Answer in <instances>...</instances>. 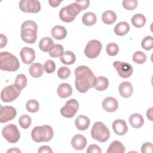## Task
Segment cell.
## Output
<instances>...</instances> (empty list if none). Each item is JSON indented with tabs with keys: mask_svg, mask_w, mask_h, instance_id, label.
<instances>
[{
	"mask_svg": "<svg viewBox=\"0 0 153 153\" xmlns=\"http://www.w3.org/2000/svg\"><path fill=\"white\" fill-rule=\"evenodd\" d=\"M75 87L80 93H85L94 87L96 77L91 70L86 66H79L74 71Z\"/></svg>",
	"mask_w": 153,
	"mask_h": 153,
	"instance_id": "6da1fadb",
	"label": "cell"
},
{
	"mask_svg": "<svg viewBox=\"0 0 153 153\" xmlns=\"http://www.w3.org/2000/svg\"><path fill=\"white\" fill-rule=\"evenodd\" d=\"M38 26L35 22L26 20L21 26V38L22 40L28 44H33L37 38Z\"/></svg>",
	"mask_w": 153,
	"mask_h": 153,
	"instance_id": "7a4b0ae2",
	"label": "cell"
},
{
	"mask_svg": "<svg viewBox=\"0 0 153 153\" xmlns=\"http://www.w3.org/2000/svg\"><path fill=\"white\" fill-rule=\"evenodd\" d=\"M19 67V62L15 56L7 51L0 53V69L2 71L14 72Z\"/></svg>",
	"mask_w": 153,
	"mask_h": 153,
	"instance_id": "3957f363",
	"label": "cell"
},
{
	"mask_svg": "<svg viewBox=\"0 0 153 153\" xmlns=\"http://www.w3.org/2000/svg\"><path fill=\"white\" fill-rule=\"evenodd\" d=\"M32 139L37 143L48 142L53 137V130L48 125L35 127L31 131Z\"/></svg>",
	"mask_w": 153,
	"mask_h": 153,
	"instance_id": "277c9868",
	"label": "cell"
},
{
	"mask_svg": "<svg viewBox=\"0 0 153 153\" xmlns=\"http://www.w3.org/2000/svg\"><path fill=\"white\" fill-rule=\"evenodd\" d=\"M82 10L76 2L72 3L62 8L59 12V17L64 22L70 23L74 20L76 16Z\"/></svg>",
	"mask_w": 153,
	"mask_h": 153,
	"instance_id": "5b68a950",
	"label": "cell"
},
{
	"mask_svg": "<svg viewBox=\"0 0 153 153\" xmlns=\"http://www.w3.org/2000/svg\"><path fill=\"white\" fill-rule=\"evenodd\" d=\"M91 136L93 139L100 142H106L110 136L108 128L100 121L95 123L91 130Z\"/></svg>",
	"mask_w": 153,
	"mask_h": 153,
	"instance_id": "8992f818",
	"label": "cell"
},
{
	"mask_svg": "<svg viewBox=\"0 0 153 153\" xmlns=\"http://www.w3.org/2000/svg\"><path fill=\"white\" fill-rule=\"evenodd\" d=\"M2 134L11 143H16L20 137V133L17 127L13 124H9L4 127L2 130Z\"/></svg>",
	"mask_w": 153,
	"mask_h": 153,
	"instance_id": "52a82bcc",
	"label": "cell"
},
{
	"mask_svg": "<svg viewBox=\"0 0 153 153\" xmlns=\"http://www.w3.org/2000/svg\"><path fill=\"white\" fill-rule=\"evenodd\" d=\"M20 90L14 84L4 87L1 93V99L4 102H11L17 99L20 95Z\"/></svg>",
	"mask_w": 153,
	"mask_h": 153,
	"instance_id": "ba28073f",
	"label": "cell"
},
{
	"mask_svg": "<svg viewBox=\"0 0 153 153\" xmlns=\"http://www.w3.org/2000/svg\"><path fill=\"white\" fill-rule=\"evenodd\" d=\"M102 44L96 39H93L88 42L84 49L85 55L89 59H95L100 54L102 50Z\"/></svg>",
	"mask_w": 153,
	"mask_h": 153,
	"instance_id": "9c48e42d",
	"label": "cell"
},
{
	"mask_svg": "<svg viewBox=\"0 0 153 153\" xmlns=\"http://www.w3.org/2000/svg\"><path fill=\"white\" fill-rule=\"evenodd\" d=\"M79 108V103L75 99H71L68 100L65 106L60 109L61 115L68 118L74 117L76 114Z\"/></svg>",
	"mask_w": 153,
	"mask_h": 153,
	"instance_id": "30bf717a",
	"label": "cell"
},
{
	"mask_svg": "<svg viewBox=\"0 0 153 153\" xmlns=\"http://www.w3.org/2000/svg\"><path fill=\"white\" fill-rule=\"evenodd\" d=\"M19 6L25 13H37L41 10L40 2L36 0H22L19 2Z\"/></svg>",
	"mask_w": 153,
	"mask_h": 153,
	"instance_id": "8fae6325",
	"label": "cell"
},
{
	"mask_svg": "<svg viewBox=\"0 0 153 153\" xmlns=\"http://www.w3.org/2000/svg\"><path fill=\"white\" fill-rule=\"evenodd\" d=\"M113 66L116 69L119 76L123 78H127L133 74V67L128 63L115 61L113 63Z\"/></svg>",
	"mask_w": 153,
	"mask_h": 153,
	"instance_id": "7c38bea8",
	"label": "cell"
},
{
	"mask_svg": "<svg viewBox=\"0 0 153 153\" xmlns=\"http://www.w3.org/2000/svg\"><path fill=\"white\" fill-rule=\"evenodd\" d=\"M17 114L16 109L11 106H0V122L7 123L14 119Z\"/></svg>",
	"mask_w": 153,
	"mask_h": 153,
	"instance_id": "4fadbf2b",
	"label": "cell"
},
{
	"mask_svg": "<svg viewBox=\"0 0 153 153\" xmlns=\"http://www.w3.org/2000/svg\"><path fill=\"white\" fill-rule=\"evenodd\" d=\"M22 62L26 65L32 63L35 59V53L33 49L30 47H23L20 53Z\"/></svg>",
	"mask_w": 153,
	"mask_h": 153,
	"instance_id": "5bb4252c",
	"label": "cell"
},
{
	"mask_svg": "<svg viewBox=\"0 0 153 153\" xmlns=\"http://www.w3.org/2000/svg\"><path fill=\"white\" fill-rule=\"evenodd\" d=\"M112 128L115 133L119 136L124 135L128 130L126 121L123 120L118 119L115 120L112 123Z\"/></svg>",
	"mask_w": 153,
	"mask_h": 153,
	"instance_id": "9a60e30c",
	"label": "cell"
},
{
	"mask_svg": "<svg viewBox=\"0 0 153 153\" xmlns=\"http://www.w3.org/2000/svg\"><path fill=\"white\" fill-rule=\"evenodd\" d=\"M102 107L106 111L112 112L118 109V103L114 97H107L102 102Z\"/></svg>",
	"mask_w": 153,
	"mask_h": 153,
	"instance_id": "2e32d148",
	"label": "cell"
},
{
	"mask_svg": "<svg viewBox=\"0 0 153 153\" xmlns=\"http://www.w3.org/2000/svg\"><path fill=\"white\" fill-rule=\"evenodd\" d=\"M87 139L81 134H75L71 140V145L76 150H82L87 145Z\"/></svg>",
	"mask_w": 153,
	"mask_h": 153,
	"instance_id": "e0dca14e",
	"label": "cell"
},
{
	"mask_svg": "<svg viewBox=\"0 0 153 153\" xmlns=\"http://www.w3.org/2000/svg\"><path fill=\"white\" fill-rule=\"evenodd\" d=\"M118 90L121 97L128 98L130 97L133 94V88L130 82L128 81H124L120 84Z\"/></svg>",
	"mask_w": 153,
	"mask_h": 153,
	"instance_id": "ac0fdd59",
	"label": "cell"
},
{
	"mask_svg": "<svg viewBox=\"0 0 153 153\" xmlns=\"http://www.w3.org/2000/svg\"><path fill=\"white\" fill-rule=\"evenodd\" d=\"M51 34L53 38L56 39H63L67 35V30L64 26L57 25L51 29Z\"/></svg>",
	"mask_w": 153,
	"mask_h": 153,
	"instance_id": "d6986e66",
	"label": "cell"
},
{
	"mask_svg": "<svg viewBox=\"0 0 153 153\" xmlns=\"http://www.w3.org/2000/svg\"><path fill=\"white\" fill-rule=\"evenodd\" d=\"M90 121L89 118L85 115H79L76 117L75 121V124L76 128L81 131L87 130L90 125Z\"/></svg>",
	"mask_w": 153,
	"mask_h": 153,
	"instance_id": "ffe728a7",
	"label": "cell"
},
{
	"mask_svg": "<svg viewBox=\"0 0 153 153\" xmlns=\"http://www.w3.org/2000/svg\"><path fill=\"white\" fill-rule=\"evenodd\" d=\"M59 96L65 99L69 97L72 93V88L70 84L68 83H62L59 85L57 90Z\"/></svg>",
	"mask_w": 153,
	"mask_h": 153,
	"instance_id": "44dd1931",
	"label": "cell"
},
{
	"mask_svg": "<svg viewBox=\"0 0 153 153\" xmlns=\"http://www.w3.org/2000/svg\"><path fill=\"white\" fill-rule=\"evenodd\" d=\"M44 66L39 63H34L29 67V72L33 78H39L44 73Z\"/></svg>",
	"mask_w": 153,
	"mask_h": 153,
	"instance_id": "7402d4cb",
	"label": "cell"
},
{
	"mask_svg": "<svg viewBox=\"0 0 153 153\" xmlns=\"http://www.w3.org/2000/svg\"><path fill=\"white\" fill-rule=\"evenodd\" d=\"M129 123L131 127L134 128H138L141 127L144 123V119L142 115L134 113L130 115L129 117Z\"/></svg>",
	"mask_w": 153,
	"mask_h": 153,
	"instance_id": "603a6c76",
	"label": "cell"
},
{
	"mask_svg": "<svg viewBox=\"0 0 153 153\" xmlns=\"http://www.w3.org/2000/svg\"><path fill=\"white\" fill-rule=\"evenodd\" d=\"M130 30L129 24L126 22L118 23L114 27V32L118 36H124L127 34Z\"/></svg>",
	"mask_w": 153,
	"mask_h": 153,
	"instance_id": "cb8c5ba5",
	"label": "cell"
},
{
	"mask_svg": "<svg viewBox=\"0 0 153 153\" xmlns=\"http://www.w3.org/2000/svg\"><path fill=\"white\" fill-rule=\"evenodd\" d=\"M107 153H123L125 152V146L123 144L118 141H113L107 150Z\"/></svg>",
	"mask_w": 153,
	"mask_h": 153,
	"instance_id": "d4e9b609",
	"label": "cell"
},
{
	"mask_svg": "<svg viewBox=\"0 0 153 153\" xmlns=\"http://www.w3.org/2000/svg\"><path fill=\"white\" fill-rule=\"evenodd\" d=\"M60 60L62 63L67 65L74 64L76 60L75 54L71 51H66L60 57Z\"/></svg>",
	"mask_w": 153,
	"mask_h": 153,
	"instance_id": "484cf974",
	"label": "cell"
},
{
	"mask_svg": "<svg viewBox=\"0 0 153 153\" xmlns=\"http://www.w3.org/2000/svg\"><path fill=\"white\" fill-rule=\"evenodd\" d=\"M53 45L54 41L50 37H44L42 38L39 43V48L44 52H49Z\"/></svg>",
	"mask_w": 153,
	"mask_h": 153,
	"instance_id": "4316f807",
	"label": "cell"
},
{
	"mask_svg": "<svg viewBox=\"0 0 153 153\" xmlns=\"http://www.w3.org/2000/svg\"><path fill=\"white\" fill-rule=\"evenodd\" d=\"M102 19L104 23L106 25H112L116 21L117 15L114 11L107 10L102 14Z\"/></svg>",
	"mask_w": 153,
	"mask_h": 153,
	"instance_id": "83f0119b",
	"label": "cell"
},
{
	"mask_svg": "<svg viewBox=\"0 0 153 153\" xmlns=\"http://www.w3.org/2000/svg\"><path fill=\"white\" fill-rule=\"evenodd\" d=\"M146 21V20L145 16L142 14H136L131 19L132 25L137 28L143 27L145 25Z\"/></svg>",
	"mask_w": 153,
	"mask_h": 153,
	"instance_id": "f1b7e54d",
	"label": "cell"
},
{
	"mask_svg": "<svg viewBox=\"0 0 153 153\" xmlns=\"http://www.w3.org/2000/svg\"><path fill=\"white\" fill-rule=\"evenodd\" d=\"M82 22L84 25L92 26L97 22L96 16L92 12H87L83 14L82 17Z\"/></svg>",
	"mask_w": 153,
	"mask_h": 153,
	"instance_id": "f546056e",
	"label": "cell"
},
{
	"mask_svg": "<svg viewBox=\"0 0 153 153\" xmlns=\"http://www.w3.org/2000/svg\"><path fill=\"white\" fill-rule=\"evenodd\" d=\"M108 85H109L108 79L105 76H100L96 78V84L94 87L98 91H103L108 88Z\"/></svg>",
	"mask_w": 153,
	"mask_h": 153,
	"instance_id": "4dcf8cb0",
	"label": "cell"
},
{
	"mask_svg": "<svg viewBox=\"0 0 153 153\" xmlns=\"http://www.w3.org/2000/svg\"><path fill=\"white\" fill-rule=\"evenodd\" d=\"M63 47L60 44H54L49 51L50 57L56 58L60 57L63 54Z\"/></svg>",
	"mask_w": 153,
	"mask_h": 153,
	"instance_id": "1f68e13d",
	"label": "cell"
},
{
	"mask_svg": "<svg viewBox=\"0 0 153 153\" xmlns=\"http://www.w3.org/2000/svg\"><path fill=\"white\" fill-rule=\"evenodd\" d=\"M27 78L24 74H19L17 75L14 84L20 89L22 90L25 88L27 85Z\"/></svg>",
	"mask_w": 153,
	"mask_h": 153,
	"instance_id": "d6a6232c",
	"label": "cell"
},
{
	"mask_svg": "<svg viewBox=\"0 0 153 153\" xmlns=\"http://www.w3.org/2000/svg\"><path fill=\"white\" fill-rule=\"evenodd\" d=\"M132 60L137 64H143L146 60V54L141 51H137L133 54Z\"/></svg>",
	"mask_w": 153,
	"mask_h": 153,
	"instance_id": "836d02e7",
	"label": "cell"
},
{
	"mask_svg": "<svg viewBox=\"0 0 153 153\" xmlns=\"http://www.w3.org/2000/svg\"><path fill=\"white\" fill-rule=\"evenodd\" d=\"M26 108L27 111L31 113H35L39 110V104L37 100L30 99L27 102L26 104Z\"/></svg>",
	"mask_w": 153,
	"mask_h": 153,
	"instance_id": "e575fe53",
	"label": "cell"
},
{
	"mask_svg": "<svg viewBox=\"0 0 153 153\" xmlns=\"http://www.w3.org/2000/svg\"><path fill=\"white\" fill-rule=\"evenodd\" d=\"M32 119L30 116L27 115H22L19 120V123L20 127L24 129L29 128L31 124Z\"/></svg>",
	"mask_w": 153,
	"mask_h": 153,
	"instance_id": "d590c367",
	"label": "cell"
},
{
	"mask_svg": "<svg viewBox=\"0 0 153 153\" xmlns=\"http://www.w3.org/2000/svg\"><path fill=\"white\" fill-rule=\"evenodd\" d=\"M106 51L107 54L111 56H116L119 51L118 45L114 42L108 44L106 47Z\"/></svg>",
	"mask_w": 153,
	"mask_h": 153,
	"instance_id": "8d00e7d4",
	"label": "cell"
},
{
	"mask_svg": "<svg viewBox=\"0 0 153 153\" xmlns=\"http://www.w3.org/2000/svg\"><path fill=\"white\" fill-rule=\"evenodd\" d=\"M142 47L146 50H150L153 48V38L151 36H145L141 42Z\"/></svg>",
	"mask_w": 153,
	"mask_h": 153,
	"instance_id": "74e56055",
	"label": "cell"
},
{
	"mask_svg": "<svg viewBox=\"0 0 153 153\" xmlns=\"http://www.w3.org/2000/svg\"><path fill=\"white\" fill-rule=\"evenodd\" d=\"M71 75V70L66 66L60 67L57 71V75L59 78L64 79H66Z\"/></svg>",
	"mask_w": 153,
	"mask_h": 153,
	"instance_id": "f35d334b",
	"label": "cell"
},
{
	"mask_svg": "<svg viewBox=\"0 0 153 153\" xmlns=\"http://www.w3.org/2000/svg\"><path fill=\"white\" fill-rule=\"evenodd\" d=\"M137 1L136 0H124L123 1V7L127 10H133L137 6Z\"/></svg>",
	"mask_w": 153,
	"mask_h": 153,
	"instance_id": "ab89813d",
	"label": "cell"
},
{
	"mask_svg": "<svg viewBox=\"0 0 153 153\" xmlns=\"http://www.w3.org/2000/svg\"><path fill=\"white\" fill-rule=\"evenodd\" d=\"M44 69L47 74L53 73L56 69L55 63L51 60H47L44 65Z\"/></svg>",
	"mask_w": 153,
	"mask_h": 153,
	"instance_id": "60d3db41",
	"label": "cell"
},
{
	"mask_svg": "<svg viewBox=\"0 0 153 153\" xmlns=\"http://www.w3.org/2000/svg\"><path fill=\"white\" fill-rule=\"evenodd\" d=\"M142 153H151L152 152V144L151 142L144 143L141 147Z\"/></svg>",
	"mask_w": 153,
	"mask_h": 153,
	"instance_id": "b9f144b4",
	"label": "cell"
},
{
	"mask_svg": "<svg viewBox=\"0 0 153 153\" xmlns=\"http://www.w3.org/2000/svg\"><path fill=\"white\" fill-rule=\"evenodd\" d=\"M87 153H101L102 150L98 145L92 144L88 147L87 149Z\"/></svg>",
	"mask_w": 153,
	"mask_h": 153,
	"instance_id": "7bdbcfd3",
	"label": "cell"
},
{
	"mask_svg": "<svg viewBox=\"0 0 153 153\" xmlns=\"http://www.w3.org/2000/svg\"><path fill=\"white\" fill-rule=\"evenodd\" d=\"M75 2H76L77 4L79 5V6L81 8L82 10H84L85 9L87 8L90 5V1L87 0L75 1Z\"/></svg>",
	"mask_w": 153,
	"mask_h": 153,
	"instance_id": "ee69618b",
	"label": "cell"
},
{
	"mask_svg": "<svg viewBox=\"0 0 153 153\" xmlns=\"http://www.w3.org/2000/svg\"><path fill=\"white\" fill-rule=\"evenodd\" d=\"M38 153H42V152H47V153H52L53 151L51 149V148L48 146L44 145L41 146L39 149L38 150Z\"/></svg>",
	"mask_w": 153,
	"mask_h": 153,
	"instance_id": "f6af8a7d",
	"label": "cell"
},
{
	"mask_svg": "<svg viewBox=\"0 0 153 153\" xmlns=\"http://www.w3.org/2000/svg\"><path fill=\"white\" fill-rule=\"evenodd\" d=\"M7 43V37L4 35L3 34H1V45H0V48H2L3 47H4Z\"/></svg>",
	"mask_w": 153,
	"mask_h": 153,
	"instance_id": "bcb514c9",
	"label": "cell"
},
{
	"mask_svg": "<svg viewBox=\"0 0 153 153\" xmlns=\"http://www.w3.org/2000/svg\"><path fill=\"white\" fill-rule=\"evenodd\" d=\"M62 1H56V0H53V1H49L48 2L51 7H56L59 5V4L62 2Z\"/></svg>",
	"mask_w": 153,
	"mask_h": 153,
	"instance_id": "7dc6e473",
	"label": "cell"
},
{
	"mask_svg": "<svg viewBox=\"0 0 153 153\" xmlns=\"http://www.w3.org/2000/svg\"><path fill=\"white\" fill-rule=\"evenodd\" d=\"M152 108H151L149 109H148V111L146 112V117L150 121H152Z\"/></svg>",
	"mask_w": 153,
	"mask_h": 153,
	"instance_id": "c3c4849f",
	"label": "cell"
},
{
	"mask_svg": "<svg viewBox=\"0 0 153 153\" xmlns=\"http://www.w3.org/2000/svg\"><path fill=\"white\" fill-rule=\"evenodd\" d=\"M7 153H9V152H21V151L20 150H19L18 148H11V149H9V150H8L7 151Z\"/></svg>",
	"mask_w": 153,
	"mask_h": 153,
	"instance_id": "681fc988",
	"label": "cell"
}]
</instances>
